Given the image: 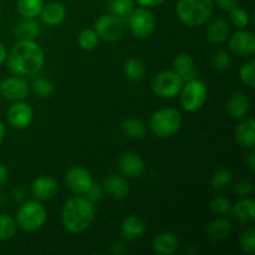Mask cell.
<instances>
[{
    "instance_id": "obj_1",
    "label": "cell",
    "mask_w": 255,
    "mask_h": 255,
    "mask_svg": "<svg viewBox=\"0 0 255 255\" xmlns=\"http://www.w3.org/2000/svg\"><path fill=\"white\" fill-rule=\"evenodd\" d=\"M9 70L15 75H35L42 69L44 51L34 40H19L6 56Z\"/></svg>"
},
{
    "instance_id": "obj_2",
    "label": "cell",
    "mask_w": 255,
    "mask_h": 255,
    "mask_svg": "<svg viewBox=\"0 0 255 255\" xmlns=\"http://www.w3.org/2000/svg\"><path fill=\"white\" fill-rule=\"evenodd\" d=\"M95 216H96L95 203L84 197H74L65 202L62 207V226L70 233H82L91 226Z\"/></svg>"
},
{
    "instance_id": "obj_3",
    "label": "cell",
    "mask_w": 255,
    "mask_h": 255,
    "mask_svg": "<svg viewBox=\"0 0 255 255\" xmlns=\"http://www.w3.org/2000/svg\"><path fill=\"white\" fill-rule=\"evenodd\" d=\"M214 4L212 0H178L176 6L179 19L188 26H201L211 19Z\"/></svg>"
},
{
    "instance_id": "obj_4",
    "label": "cell",
    "mask_w": 255,
    "mask_h": 255,
    "mask_svg": "<svg viewBox=\"0 0 255 255\" xmlns=\"http://www.w3.org/2000/svg\"><path fill=\"white\" fill-rule=\"evenodd\" d=\"M182 116L176 109H162L154 112L149 121V128L159 138H169L179 131Z\"/></svg>"
},
{
    "instance_id": "obj_5",
    "label": "cell",
    "mask_w": 255,
    "mask_h": 255,
    "mask_svg": "<svg viewBox=\"0 0 255 255\" xmlns=\"http://www.w3.org/2000/svg\"><path fill=\"white\" fill-rule=\"evenodd\" d=\"M47 219L46 209L36 201H27L17 209L16 224L24 232H36Z\"/></svg>"
},
{
    "instance_id": "obj_6",
    "label": "cell",
    "mask_w": 255,
    "mask_h": 255,
    "mask_svg": "<svg viewBox=\"0 0 255 255\" xmlns=\"http://www.w3.org/2000/svg\"><path fill=\"white\" fill-rule=\"evenodd\" d=\"M181 105L186 111L196 112L203 107L207 100V86L203 81L192 80L186 82L181 90Z\"/></svg>"
},
{
    "instance_id": "obj_7",
    "label": "cell",
    "mask_w": 255,
    "mask_h": 255,
    "mask_svg": "<svg viewBox=\"0 0 255 255\" xmlns=\"http://www.w3.org/2000/svg\"><path fill=\"white\" fill-rule=\"evenodd\" d=\"M184 81L176 71H161L152 81V90L161 99H173L181 92Z\"/></svg>"
},
{
    "instance_id": "obj_8",
    "label": "cell",
    "mask_w": 255,
    "mask_h": 255,
    "mask_svg": "<svg viewBox=\"0 0 255 255\" xmlns=\"http://www.w3.org/2000/svg\"><path fill=\"white\" fill-rule=\"evenodd\" d=\"M131 32L137 39H147L156 29V19L147 7H137L132 10L128 16Z\"/></svg>"
},
{
    "instance_id": "obj_9",
    "label": "cell",
    "mask_w": 255,
    "mask_h": 255,
    "mask_svg": "<svg viewBox=\"0 0 255 255\" xmlns=\"http://www.w3.org/2000/svg\"><path fill=\"white\" fill-rule=\"evenodd\" d=\"M94 30L99 37L106 41H116L122 37L125 32L124 20L115 15H101L95 21Z\"/></svg>"
},
{
    "instance_id": "obj_10",
    "label": "cell",
    "mask_w": 255,
    "mask_h": 255,
    "mask_svg": "<svg viewBox=\"0 0 255 255\" xmlns=\"http://www.w3.org/2000/svg\"><path fill=\"white\" fill-rule=\"evenodd\" d=\"M65 182H66L67 188L72 193L77 194V196H84L89 191L91 184L94 183V179H92L91 173L86 168L75 166L67 171Z\"/></svg>"
},
{
    "instance_id": "obj_11",
    "label": "cell",
    "mask_w": 255,
    "mask_h": 255,
    "mask_svg": "<svg viewBox=\"0 0 255 255\" xmlns=\"http://www.w3.org/2000/svg\"><path fill=\"white\" fill-rule=\"evenodd\" d=\"M0 95L10 101H21L29 95V85L20 76H10L0 82Z\"/></svg>"
},
{
    "instance_id": "obj_12",
    "label": "cell",
    "mask_w": 255,
    "mask_h": 255,
    "mask_svg": "<svg viewBox=\"0 0 255 255\" xmlns=\"http://www.w3.org/2000/svg\"><path fill=\"white\" fill-rule=\"evenodd\" d=\"M32 117H34V111H32L31 106L19 101H15V104L9 107L6 114L9 125L16 129L26 128L31 124Z\"/></svg>"
},
{
    "instance_id": "obj_13",
    "label": "cell",
    "mask_w": 255,
    "mask_h": 255,
    "mask_svg": "<svg viewBox=\"0 0 255 255\" xmlns=\"http://www.w3.org/2000/svg\"><path fill=\"white\" fill-rule=\"evenodd\" d=\"M229 49L239 56H252L255 52V37L248 30H239L229 39Z\"/></svg>"
},
{
    "instance_id": "obj_14",
    "label": "cell",
    "mask_w": 255,
    "mask_h": 255,
    "mask_svg": "<svg viewBox=\"0 0 255 255\" xmlns=\"http://www.w3.org/2000/svg\"><path fill=\"white\" fill-rule=\"evenodd\" d=\"M119 168L128 178H138L146 169L144 161L133 152H125L119 159Z\"/></svg>"
},
{
    "instance_id": "obj_15",
    "label": "cell",
    "mask_w": 255,
    "mask_h": 255,
    "mask_svg": "<svg viewBox=\"0 0 255 255\" xmlns=\"http://www.w3.org/2000/svg\"><path fill=\"white\" fill-rule=\"evenodd\" d=\"M57 191H59V184L52 177L41 176L35 179L31 184L32 196L37 201H49L57 193Z\"/></svg>"
},
{
    "instance_id": "obj_16",
    "label": "cell",
    "mask_w": 255,
    "mask_h": 255,
    "mask_svg": "<svg viewBox=\"0 0 255 255\" xmlns=\"http://www.w3.org/2000/svg\"><path fill=\"white\" fill-rule=\"evenodd\" d=\"M249 107H251L249 99L243 92H234V94H232L226 105L227 112L234 120L243 119L248 114Z\"/></svg>"
},
{
    "instance_id": "obj_17",
    "label": "cell",
    "mask_w": 255,
    "mask_h": 255,
    "mask_svg": "<svg viewBox=\"0 0 255 255\" xmlns=\"http://www.w3.org/2000/svg\"><path fill=\"white\" fill-rule=\"evenodd\" d=\"M144 232H146V224H144V222L139 217L129 216L122 222L121 236L126 241H137V239L143 237Z\"/></svg>"
},
{
    "instance_id": "obj_18",
    "label": "cell",
    "mask_w": 255,
    "mask_h": 255,
    "mask_svg": "<svg viewBox=\"0 0 255 255\" xmlns=\"http://www.w3.org/2000/svg\"><path fill=\"white\" fill-rule=\"evenodd\" d=\"M173 71H176L183 81L188 82L197 79L196 65L194 60L188 54H179L173 60Z\"/></svg>"
},
{
    "instance_id": "obj_19",
    "label": "cell",
    "mask_w": 255,
    "mask_h": 255,
    "mask_svg": "<svg viewBox=\"0 0 255 255\" xmlns=\"http://www.w3.org/2000/svg\"><path fill=\"white\" fill-rule=\"evenodd\" d=\"M106 193L115 199H125L129 193V186L126 179L117 174H110L104 181Z\"/></svg>"
},
{
    "instance_id": "obj_20",
    "label": "cell",
    "mask_w": 255,
    "mask_h": 255,
    "mask_svg": "<svg viewBox=\"0 0 255 255\" xmlns=\"http://www.w3.org/2000/svg\"><path fill=\"white\" fill-rule=\"evenodd\" d=\"M231 35V26L224 19H216L208 24L206 29V37L212 44H222Z\"/></svg>"
},
{
    "instance_id": "obj_21",
    "label": "cell",
    "mask_w": 255,
    "mask_h": 255,
    "mask_svg": "<svg viewBox=\"0 0 255 255\" xmlns=\"http://www.w3.org/2000/svg\"><path fill=\"white\" fill-rule=\"evenodd\" d=\"M231 209L233 217L241 224H252L255 221V202L252 198L237 202Z\"/></svg>"
},
{
    "instance_id": "obj_22",
    "label": "cell",
    "mask_w": 255,
    "mask_h": 255,
    "mask_svg": "<svg viewBox=\"0 0 255 255\" xmlns=\"http://www.w3.org/2000/svg\"><path fill=\"white\" fill-rule=\"evenodd\" d=\"M40 15L45 24L50 25V26H56L64 21L65 16H66V10H65L64 5L60 2H49V4L44 5Z\"/></svg>"
},
{
    "instance_id": "obj_23",
    "label": "cell",
    "mask_w": 255,
    "mask_h": 255,
    "mask_svg": "<svg viewBox=\"0 0 255 255\" xmlns=\"http://www.w3.org/2000/svg\"><path fill=\"white\" fill-rule=\"evenodd\" d=\"M236 138L241 146L253 149L255 146V122L254 119H248L242 122L236 129Z\"/></svg>"
},
{
    "instance_id": "obj_24",
    "label": "cell",
    "mask_w": 255,
    "mask_h": 255,
    "mask_svg": "<svg viewBox=\"0 0 255 255\" xmlns=\"http://www.w3.org/2000/svg\"><path fill=\"white\" fill-rule=\"evenodd\" d=\"M178 248V238L171 232L158 234L153 241V251L157 254L171 255Z\"/></svg>"
},
{
    "instance_id": "obj_25",
    "label": "cell",
    "mask_w": 255,
    "mask_h": 255,
    "mask_svg": "<svg viewBox=\"0 0 255 255\" xmlns=\"http://www.w3.org/2000/svg\"><path fill=\"white\" fill-rule=\"evenodd\" d=\"M232 231V223L227 218H218L212 222L207 228V236L211 241L221 242L229 236Z\"/></svg>"
},
{
    "instance_id": "obj_26",
    "label": "cell",
    "mask_w": 255,
    "mask_h": 255,
    "mask_svg": "<svg viewBox=\"0 0 255 255\" xmlns=\"http://www.w3.org/2000/svg\"><path fill=\"white\" fill-rule=\"evenodd\" d=\"M40 25L34 19H24L15 27V35L19 40H34L40 35Z\"/></svg>"
},
{
    "instance_id": "obj_27",
    "label": "cell",
    "mask_w": 255,
    "mask_h": 255,
    "mask_svg": "<svg viewBox=\"0 0 255 255\" xmlns=\"http://www.w3.org/2000/svg\"><path fill=\"white\" fill-rule=\"evenodd\" d=\"M44 0H17L16 7L24 19H35L41 14Z\"/></svg>"
},
{
    "instance_id": "obj_28",
    "label": "cell",
    "mask_w": 255,
    "mask_h": 255,
    "mask_svg": "<svg viewBox=\"0 0 255 255\" xmlns=\"http://www.w3.org/2000/svg\"><path fill=\"white\" fill-rule=\"evenodd\" d=\"M122 132L126 134L128 138L142 139L147 133L146 126L142 121L136 119H128L122 122Z\"/></svg>"
},
{
    "instance_id": "obj_29",
    "label": "cell",
    "mask_w": 255,
    "mask_h": 255,
    "mask_svg": "<svg viewBox=\"0 0 255 255\" xmlns=\"http://www.w3.org/2000/svg\"><path fill=\"white\" fill-rule=\"evenodd\" d=\"M124 72L126 75V77L131 81L138 82L141 81L144 77L146 74V66H144L143 62L138 59H129L127 60L126 64H125Z\"/></svg>"
},
{
    "instance_id": "obj_30",
    "label": "cell",
    "mask_w": 255,
    "mask_h": 255,
    "mask_svg": "<svg viewBox=\"0 0 255 255\" xmlns=\"http://www.w3.org/2000/svg\"><path fill=\"white\" fill-rule=\"evenodd\" d=\"M212 188L216 192H224L233 184V174L228 169H218L212 177Z\"/></svg>"
},
{
    "instance_id": "obj_31",
    "label": "cell",
    "mask_w": 255,
    "mask_h": 255,
    "mask_svg": "<svg viewBox=\"0 0 255 255\" xmlns=\"http://www.w3.org/2000/svg\"><path fill=\"white\" fill-rule=\"evenodd\" d=\"M134 9V0H111L110 1V10L112 15L120 17L125 21L128 19L129 14Z\"/></svg>"
},
{
    "instance_id": "obj_32",
    "label": "cell",
    "mask_w": 255,
    "mask_h": 255,
    "mask_svg": "<svg viewBox=\"0 0 255 255\" xmlns=\"http://www.w3.org/2000/svg\"><path fill=\"white\" fill-rule=\"evenodd\" d=\"M16 221L9 214H0V241H9L16 233Z\"/></svg>"
},
{
    "instance_id": "obj_33",
    "label": "cell",
    "mask_w": 255,
    "mask_h": 255,
    "mask_svg": "<svg viewBox=\"0 0 255 255\" xmlns=\"http://www.w3.org/2000/svg\"><path fill=\"white\" fill-rule=\"evenodd\" d=\"M32 90L35 95L40 99H49L55 92V86L49 79L45 77H36L32 80Z\"/></svg>"
},
{
    "instance_id": "obj_34",
    "label": "cell",
    "mask_w": 255,
    "mask_h": 255,
    "mask_svg": "<svg viewBox=\"0 0 255 255\" xmlns=\"http://www.w3.org/2000/svg\"><path fill=\"white\" fill-rule=\"evenodd\" d=\"M99 35L92 29H85L79 34L77 41L81 49L84 50H94L99 44Z\"/></svg>"
},
{
    "instance_id": "obj_35",
    "label": "cell",
    "mask_w": 255,
    "mask_h": 255,
    "mask_svg": "<svg viewBox=\"0 0 255 255\" xmlns=\"http://www.w3.org/2000/svg\"><path fill=\"white\" fill-rule=\"evenodd\" d=\"M239 76H241L242 82L248 87L253 89L255 86V61L249 60L246 64L242 65L239 70Z\"/></svg>"
},
{
    "instance_id": "obj_36",
    "label": "cell",
    "mask_w": 255,
    "mask_h": 255,
    "mask_svg": "<svg viewBox=\"0 0 255 255\" xmlns=\"http://www.w3.org/2000/svg\"><path fill=\"white\" fill-rule=\"evenodd\" d=\"M239 246L243 252L248 254H253L255 252V229L253 227L247 229L239 239Z\"/></svg>"
},
{
    "instance_id": "obj_37",
    "label": "cell",
    "mask_w": 255,
    "mask_h": 255,
    "mask_svg": "<svg viewBox=\"0 0 255 255\" xmlns=\"http://www.w3.org/2000/svg\"><path fill=\"white\" fill-rule=\"evenodd\" d=\"M229 17H231L232 24H233L234 26L239 27V29L246 27L247 25L249 24V14L246 9H243V7L237 6L234 7V9H232Z\"/></svg>"
},
{
    "instance_id": "obj_38",
    "label": "cell",
    "mask_w": 255,
    "mask_h": 255,
    "mask_svg": "<svg viewBox=\"0 0 255 255\" xmlns=\"http://www.w3.org/2000/svg\"><path fill=\"white\" fill-rule=\"evenodd\" d=\"M209 207H211V211L213 214H216V216H223L227 212L231 211L232 204L229 202V199H227L226 197H214L212 199Z\"/></svg>"
},
{
    "instance_id": "obj_39",
    "label": "cell",
    "mask_w": 255,
    "mask_h": 255,
    "mask_svg": "<svg viewBox=\"0 0 255 255\" xmlns=\"http://www.w3.org/2000/svg\"><path fill=\"white\" fill-rule=\"evenodd\" d=\"M212 65L217 70H227L231 66V56L224 50H217L212 55Z\"/></svg>"
},
{
    "instance_id": "obj_40",
    "label": "cell",
    "mask_w": 255,
    "mask_h": 255,
    "mask_svg": "<svg viewBox=\"0 0 255 255\" xmlns=\"http://www.w3.org/2000/svg\"><path fill=\"white\" fill-rule=\"evenodd\" d=\"M234 192L242 197L251 196L254 192V184L249 181H241L234 186Z\"/></svg>"
},
{
    "instance_id": "obj_41",
    "label": "cell",
    "mask_w": 255,
    "mask_h": 255,
    "mask_svg": "<svg viewBox=\"0 0 255 255\" xmlns=\"http://www.w3.org/2000/svg\"><path fill=\"white\" fill-rule=\"evenodd\" d=\"M86 198L89 201H91L92 203H97L102 199V188L100 187V184L92 183L91 187L89 188V191L86 192Z\"/></svg>"
},
{
    "instance_id": "obj_42",
    "label": "cell",
    "mask_w": 255,
    "mask_h": 255,
    "mask_svg": "<svg viewBox=\"0 0 255 255\" xmlns=\"http://www.w3.org/2000/svg\"><path fill=\"white\" fill-rule=\"evenodd\" d=\"M212 1L217 6L221 7L222 10H226V11H231L232 9L237 7L239 4V0H212Z\"/></svg>"
},
{
    "instance_id": "obj_43",
    "label": "cell",
    "mask_w": 255,
    "mask_h": 255,
    "mask_svg": "<svg viewBox=\"0 0 255 255\" xmlns=\"http://www.w3.org/2000/svg\"><path fill=\"white\" fill-rule=\"evenodd\" d=\"M134 1L143 7H153V6H158V5L163 4L166 0H134Z\"/></svg>"
},
{
    "instance_id": "obj_44",
    "label": "cell",
    "mask_w": 255,
    "mask_h": 255,
    "mask_svg": "<svg viewBox=\"0 0 255 255\" xmlns=\"http://www.w3.org/2000/svg\"><path fill=\"white\" fill-rule=\"evenodd\" d=\"M11 196H12V199H14V201L21 202L22 199L25 198V189H24V187L19 186V187H16V188L12 189Z\"/></svg>"
},
{
    "instance_id": "obj_45",
    "label": "cell",
    "mask_w": 255,
    "mask_h": 255,
    "mask_svg": "<svg viewBox=\"0 0 255 255\" xmlns=\"http://www.w3.org/2000/svg\"><path fill=\"white\" fill-rule=\"evenodd\" d=\"M126 248H125V244L122 242H116L111 246V253L116 254V255H121L125 253Z\"/></svg>"
},
{
    "instance_id": "obj_46",
    "label": "cell",
    "mask_w": 255,
    "mask_h": 255,
    "mask_svg": "<svg viewBox=\"0 0 255 255\" xmlns=\"http://www.w3.org/2000/svg\"><path fill=\"white\" fill-rule=\"evenodd\" d=\"M246 163H247V166L249 167V169H251L252 172L255 171V152L254 151H252L251 153L247 156Z\"/></svg>"
},
{
    "instance_id": "obj_47",
    "label": "cell",
    "mask_w": 255,
    "mask_h": 255,
    "mask_svg": "<svg viewBox=\"0 0 255 255\" xmlns=\"http://www.w3.org/2000/svg\"><path fill=\"white\" fill-rule=\"evenodd\" d=\"M7 174H9V172H7L6 167L0 163V187L7 181Z\"/></svg>"
},
{
    "instance_id": "obj_48",
    "label": "cell",
    "mask_w": 255,
    "mask_h": 255,
    "mask_svg": "<svg viewBox=\"0 0 255 255\" xmlns=\"http://www.w3.org/2000/svg\"><path fill=\"white\" fill-rule=\"evenodd\" d=\"M6 56H7L6 49H5L4 45L0 42V65H2L5 61H6Z\"/></svg>"
},
{
    "instance_id": "obj_49",
    "label": "cell",
    "mask_w": 255,
    "mask_h": 255,
    "mask_svg": "<svg viewBox=\"0 0 255 255\" xmlns=\"http://www.w3.org/2000/svg\"><path fill=\"white\" fill-rule=\"evenodd\" d=\"M4 136H5V127L4 125H2V122L0 121V143H1L2 139H4Z\"/></svg>"
},
{
    "instance_id": "obj_50",
    "label": "cell",
    "mask_w": 255,
    "mask_h": 255,
    "mask_svg": "<svg viewBox=\"0 0 255 255\" xmlns=\"http://www.w3.org/2000/svg\"><path fill=\"white\" fill-rule=\"evenodd\" d=\"M0 16H1V9H0Z\"/></svg>"
}]
</instances>
